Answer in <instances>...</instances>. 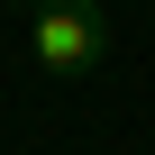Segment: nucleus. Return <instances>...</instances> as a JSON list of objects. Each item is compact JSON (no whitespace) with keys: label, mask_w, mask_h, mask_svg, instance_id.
<instances>
[{"label":"nucleus","mask_w":155,"mask_h":155,"mask_svg":"<svg viewBox=\"0 0 155 155\" xmlns=\"http://www.w3.org/2000/svg\"><path fill=\"white\" fill-rule=\"evenodd\" d=\"M28 55H37V73H55V82L101 73V55H110L101 0H37V9H28Z\"/></svg>","instance_id":"1"}]
</instances>
